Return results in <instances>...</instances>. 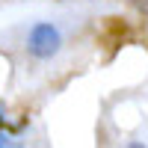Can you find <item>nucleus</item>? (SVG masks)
Here are the masks:
<instances>
[{"instance_id": "5", "label": "nucleus", "mask_w": 148, "mask_h": 148, "mask_svg": "<svg viewBox=\"0 0 148 148\" xmlns=\"http://www.w3.org/2000/svg\"><path fill=\"white\" fill-rule=\"evenodd\" d=\"M0 121H3V110H0Z\"/></svg>"}, {"instance_id": "1", "label": "nucleus", "mask_w": 148, "mask_h": 148, "mask_svg": "<svg viewBox=\"0 0 148 148\" xmlns=\"http://www.w3.org/2000/svg\"><path fill=\"white\" fill-rule=\"evenodd\" d=\"M62 51V33H59L56 24L51 21H39L33 24L27 33V53L33 59H53Z\"/></svg>"}, {"instance_id": "2", "label": "nucleus", "mask_w": 148, "mask_h": 148, "mask_svg": "<svg viewBox=\"0 0 148 148\" xmlns=\"http://www.w3.org/2000/svg\"><path fill=\"white\" fill-rule=\"evenodd\" d=\"M0 148H18V142L12 139L9 133H3V130H0Z\"/></svg>"}, {"instance_id": "4", "label": "nucleus", "mask_w": 148, "mask_h": 148, "mask_svg": "<svg viewBox=\"0 0 148 148\" xmlns=\"http://www.w3.org/2000/svg\"><path fill=\"white\" fill-rule=\"evenodd\" d=\"M127 148H145L142 142H127Z\"/></svg>"}, {"instance_id": "3", "label": "nucleus", "mask_w": 148, "mask_h": 148, "mask_svg": "<svg viewBox=\"0 0 148 148\" xmlns=\"http://www.w3.org/2000/svg\"><path fill=\"white\" fill-rule=\"evenodd\" d=\"M133 6H136V9L142 12V15L148 18V0H133Z\"/></svg>"}]
</instances>
